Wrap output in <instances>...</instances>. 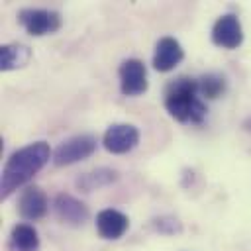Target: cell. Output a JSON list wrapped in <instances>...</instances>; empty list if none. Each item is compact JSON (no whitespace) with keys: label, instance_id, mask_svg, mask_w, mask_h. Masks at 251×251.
<instances>
[{"label":"cell","instance_id":"10","mask_svg":"<svg viewBox=\"0 0 251 251\" xmlns=\"http://www.w3.org/2000/svg\"><path fill=\"white\" fill-rule=\"evenodd\" d=\"M18 210L24 220H39L47 212V196L39 186H27L20 194Z\"/></svg>","mask_w":251,"mask_h":251},{"label":"cell","instance_id":"4","mask_svg":"<svg viewBox=\"0 0 251 251\" xmlns=\"http://www.w3.org/2000/svg\"><path fill=\"white\" fill-rule=\"evenodd\" d=\"M20 24L25 27L27 33L31 35H47L59 29L61 18L53 10H41V8H25L18 14Z\"/></svg>","mask_w":251,"mask_h":251},{"label":"cell","instance_id":"3","mask_svg":"<svg viewBox=\"0 0 251 251\" xmlns=\"http://www.w3.org/2000/svg\"><path fill=\"white\" fill-rule=\"evenodd\" d=\"M96 149V137L94 135H88V133H82V135H75L67 141H63L55 153H53V161L55 165L59 167H65V165H73L76 161H82L86 157H90Z\"/></svg>","mask_w":251,"mask_h":251},{"label":"cell","instance_id":"6","mask_svg":"<svg viewBox=\"0 0 251 251\" xmlns=\"http://www.w3.org/2000/svg\"><path fill=\"white\" fill-rule=\"evenodd\" d=\"M212 41L218 47H224V49L239 47L241 41H243V29H241V24H239L237 16L226 14L222 18H218L214 27H212Z\"/></svg>","mask_w":251,"mask_h":251},{"label":"cell","instance_id":"1","mask_svg":"<svg viewBox=\"0 0 251 251\" xmlns=\"http://www.w3.org/2000/svg\"><path fill=\"white\" fill-rule=\"evenodd\" d=\"M49 157H51V149H49V143H45V141L29 143V145L18 149L16 153H12L2 171L0 196L6 198L18 186L25 184L39 169H43V165L49 161Z\"/></svg>","mask_w":251,"mask_h":251},{"label":"cell","instance_id":"14","mask_svg":"<svg viewBox=\"0 0 251 251\" xmlns=\"http://www.w3.org/2000/svg\"><path fill=\"white\" fill-rule=\"evenodd\" d=\"M116 180V173L110 171V169H98V171H92V173H86L80 180H78V186H82L84 190H92V188H98V186H104L108 182Z\"/></svg>","mask_w":251,"mask_h":251},{"label":"cell","instance_id":"5","mask_svg":"<svg viewBox=\"0 0 251 251\" xmlns=\"http://www.w3.org/2000/svg\"><path fill=\"white\" fill-rule=\"evenodd\" d=\"M120 88L126 96H139L147 90V71L139 59H127L120 65Z\"/></svg>","mask_w":251,"mask_h":251},{"label":"cell","instance_id":"15","mask_svg":"<svg viewBox=\"0 0 251 251\" xmlns=\"http://www.w3.org/2000/svg\"><path fill=\"white\" fill-rule=\"evenodd\" d=\"M224 88H226V82L218 75H206L198 80V90L206 98H218L224 92Z\"/></svg>","mask_w":251,"mask_h":251},{"label":"cell","instance_id":"2","mask_svg":"<svg viewBox=\"0 0 251 251\" xmlns=\"http://www.w3.org/2000/svg\"><path fill=\"white\" fill-rule=\"evenodd\" d=\"M165 108L178 122L198 124L206 116V104L200 100L198 80L180 76L167 86Z\"/></svg>","mask_w":251,"mask_h":251},{"label":"cell","instance_id":"8","mask_svg":"<svg viewBox=\"0 0 251 251\" xmlns=\"http://www.w3.org/2000/svg\"><path fill=\"white\" fill-rule=\"evenodd\" d=\"M182 57H184V53H182L180 43L175 37H163L157 41L155 55H153V67L161 73L173 71L182 61Z\"/></svg>","mask_w":251,"mask_h":251},{"label":"cell","instance_id":"12","mask_svg":"<svg viewBox=\"0 0 251 251\" xmlns=\"http://www.w3.org/2000/svg\"><path fill=\"white\" fill-rule=\"evenodd\" d=\"M31 57L29 47L20 45V43H8L0 47V69L2 71H12L24 67Z\"/></svg>","mask_w":251,"mask_h":251},{"label":"cell","instance_id":"9","mask_svg":"<svg viewBox=\"0 0 251 251\" xmlns=\"http://www.w3.org/2000/svg\"><path fill=\"white\" fill-rule=\"evenodd\" d=\"M53 206H55L57 218L61 222H65V224L80 226V224H84L88 220V208L80 200L73 198L71 194H59L55 198V204Z\"/></svg>","mask_w":251,"mask_h":251},{"label":"cell","instance_id":"7","mask_svg":"<svg viewBox=\"0 0 251 251\" xmlns=\"http://www.w3.org/2000/svg\"><path fill=\"white\" fill-rule=\"evenodd\" d=\"M139 141V131L137 127L129 126V124H114L106 129L104 133V147L110 151V153H127L131 151Z\"/></svg>","mask_w":251,"mask_h":251},{"label":"cell","instance_id":"13","mask_svg":"<svg viewBox=\"0 0 251 251\" xmlns=\"http://www.w3.org/2000/svg\"><path fill=\"white\" fill-rule=\"evenodd\" d=\"M10 247L14 251H37L39 249L37 231L29 224L14 226V229L10 233Z\"/></svg>","mask_w":251,"mask_h":251},{"label":"cell","instance_id":"11","mask_svg":"<svg viewBox=\"0 0 251 251\" xmlns=\"http://www.w3.org/2000/svg\"><path fill=\"white\" fill-rule=\"evenodd\" d=\"M129 222H127V216H124L122 212L118 210H102L98 216H96V229L100 233V237L104 239H120L126 229H127Z\"/></svg>","mask_w":251,"mask_h":251}]
</instances>
